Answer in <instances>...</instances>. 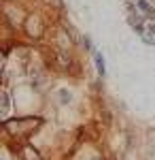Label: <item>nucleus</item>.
<instances>
[{
	"mask_svg": "<svg viewBox=\"0 0 155 160\" xmlns=\"http://www.w3.org/2000/svg\"><path fill=\"white\" fill-rule=\"evenodd\" d=\"M138 7H140L143 11H147L149 15H155V11L151 9V7H149V4H147V2H144V0H138Z\"/></svg>",
	"mask_w": 155,
	"mask_h": 160,
	"instance_id": "2",
	"label": "nucleus"
},
{
	"mask_svg": "<svg viewBox=\"0 0 155 160\" xmlns=\"http://www.w3.org/2000/svg\"><path fill=\"white\" fill-rule=\"evenodd\" d=\"M149 34H153V37H155V26H149Z\"/></svg>",
	"mask_w": 155,
	"mask_h": 160,
	"instance_id": "4",
	"label": "nucleus"
},
{
	"mask_svg": "<svg viewBox=\"0 0 155 160\" xmlns=\"http://www.w3.org/2000/svg\"><path fill=\"white\" fill-rule=\"evenodd\" d=\"M7 109H9V94L4 92L2 94V113H7Z\"/></svg>",
	"mask_w": 155,
	"mask_h": 160,
	"instance_id": "3",
	"label": "nucleus"
},
{
	"mask_svg": "<svg viewBox=\"0 0 155 160\" xmlns=\"http://www.w3.org/2000/svg\"><path fill=\"white\" fill-rule=\"evenodd\" d=\"M96 64H98V71L104 75V71H106V68H104V58H102L100 53H96Z\"/></svg>",
	"mask_w": 155,
	"mask_h": 160,
	"instance_id": "1",
	"label": "nucleus"
}]
</instances>
